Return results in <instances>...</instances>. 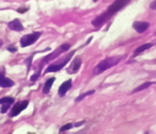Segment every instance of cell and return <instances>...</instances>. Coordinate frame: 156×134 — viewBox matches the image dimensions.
<instances>
[{"label":"cell","mask_w":156,"mask_h":134,"mask_svg":"<svg viewBox=\"0 0 156 134\" xmlns=\"http://www.w3.org/2000/svg\"><path fill=\"white\" fill-rule=\"evenodd\" d=\"M122 59L120 56L109 57L101 61L94 69L93 73L94 75H98L101 73L117 65Z\"/></svg>","instance_id":"1"},{"label":"cell","mask_w":156,"mask_h":134,"mask_svg":"<svg viewBox=\"0 0 156 134\" xmlns=\"http://www.w3.org/2000/svg\"><path fill=\"white\" fill-rule=\"evenodd\" d=\"M42 34L41 32H36L23 36L20 40L21 47H25L32 45L38 40Z\"/></svg>","instance_id":"2"},{"label":"cell","mask_w":156,"mask_h":134,"mask_svg":"<svg viewBox=\"0 0 156 134\" xmlns=\"http://www.w3.org/2000/svg\"><path fill=\"white\" fill-rule=\"evenodd\" d=\"M131 0H115L108 8L107 12L112 16L113 15L121 10L122 8L129 3Z\"/></svg>","instance_id":"3"},{"label":"cell","mask_w":156,"mask_h":134,"mask_svg":"<svg viewBox=\"0 0 156 134\" xmlns=\"http://www.w3.org/2000/svg\"><path fill=\"white\" fill-rule=\"evenodd\" d=\"M29 103V102L28 100H23L17 102L11 109L9 114V116L11 117L17 116L27 108Z\"/></svg>","instance_id":"4"},{"label":"cell","mask_w":156,"mask_h":134,"mask_svg":"<svg viewBox=\"0 0 156 134\" xmlns=\"http://www.w3.org/2000/svg\"><path fill=\"white\" fill-rule=\"evenodd\" d=\"M75 50L72 51L70 53L67 55V57L65 58L64 62L60 63V64H56V65H51L46 69L45 71V74L47 73H50V72H57L60 69H62L63 67H64L68 61L71 59L72 57L73 56L74 54L75 53Z\"/></svg>","instance_id":"5"},{"label":"cell","mask_w":156,"mask_h":134,"mask_svg":"<svg viewBox=\"0 0 156 134\" xmlns=\"http://www.w3.org/2000/svg\"><path fill=\"white\" fill-rule=\"evenodd\" d=\"M70 47H71V46H70V44H63L62 45L60 46L59 48H57L54 52H52V53L50 54H49V55L46 56L43 60L44 62H49V61L55 59L56 57H58V56H59L63 52L69 50Z\"/></svg>","instance_id":"6"},{"label":"cell","mask_w":156,"mask_h":134,"mask_svg":"<svg viewBox=\"0 0 156 134\" xmlns=\"http://www.w3.org/2000/svg\"><path fill=\"white\" fill-rule=\"evenodd\" d=\"M5 74L4 67H0V87L9 88L14 86V81L8 77H5Z\"/></svg>","instance_id":"7"},{"label":"cell","mask_w":156,"mask_h":134,"mask_svg":"<svg viewBox=\"0 0 156 134\" xmlns=\"http://www.w3.org/2000/svg\"><path fill=\"white\" fill-rule=\"evenodd\" d=\"M81 63V59L79 56H77L73 61L68 68L66 69V71L69 74H75L80 69Z\"/></svg>","instance_id":"8"},{"label":"cell","mask_w":156,"mask_h":134,"mask_svg":"<svg viewBox=\"0 0 156 134\" xmlns=\"http://www.w3.org/2000/svg\"><path fill=\"white\" fill-rule=\"evenodd\" d=\"M149 26V23L142 21H135L132 25L133 29L139 33H142L146 31Z\"/></svg>","instance_id":"9"},{"label":"cell","mask_w":156,"mask_h":134,"mask_svg":"<svg viewBox=\"0 0 156 134\" xmlns=\"http://www.w3.org/2000/svg\"><path fill=\"white\" fill-rule=\"evenodd\" d=\"M111 17L107 12H105L94 19L92 21V24L95 27H99L102 25Z\"/></svg>","instance_id":"10"},{"label":"cell","mask_w":156,"mask_h":134,"mask_svg":"<svg viewBox=\"0 0 156 134\" xmlns=\"http://www.w3.org/2000/svg\"><path fill=\"white\" fill-rule=\"evenodd\" d=\"M8 27L10 30L14 31L21 32L24 30V27L20 19L15 18L9 23Z\"/></svg>","instance_id":"11"},{"label":"cell","mask_w":156,"mask_h":134,"mask_svg":"<svg viewBox=\"0 0 156 134\" xmlns=\"http://www.w3.org/2000/svg\"><path fill=\"white\" fill-rule=\"evenodd\" d=\"M71 79H69L67 81L63 83L58 89V93L60 97H64L68 90L72 86Z\"/></svg>","instance_id":"12"},{"label":"cell","mask_w":156,"mask_h":134,"mask_svg":"<svg viewBox=\"0 0 156 134\" xmlns=\"http://www.w3.org/2000/svg\"><path fill=\"white\" fill-rule=\"evenodd\" d=\"M56 80L55 77H51L46 81V82L44 84V86L43 89V91L45 94H48L50 91L53 85V83Z\"/></svg>","instance_id":"13"},{"label":"cell","mask_w":156,"mask_h":134,"mask_svg":"<svg viewBox=\"0 0 156 134\" xmlns=\"http://www.w3.org/2000/svg\"><path fill=\"white\" fill-rule=\"evenodd\" d=\"M153 46V44L152 43H146V44H144L136 48V50L134 52V54L135 55H137V54L142 53L144 51L151 48Z\"/></svg>","instance_id":"14"},{"label":"cell","mask_w":156,"mask_h":134,"mask_svg":"<svg viewBox=\"0 0 156 134\" xmlns=\"http://www.w3.org/2000/svg\"><path fill=\"white\" fill-rule=\"evenodd\" d=\"M156 84L154 82H146L144 83L142 85H140L138 87H136V88L134 89V90L132 91V93H136V92H139V91H142L144 89H147L148 87L151 86L152 84Z\"/></svg>","instance_id":"15"},{"label":"cell","mask_w":156,"mask_h":134,"mask_svg":"<svg viewBox=\"0 0 156 134\" xmlns=\"http://www.w3.org/2000/svg\"><path fill=\"white\" fill-rule=\"evenodd\" d=\"M94 92H95V91L91 90L87 91L86 92H85V93H82L76 99L75 101H77V102L81 101L83 99L85 98V97L88 96V95H92V94H94Z\"/></svg>","instance_id":"16"},{"label":"cell","mask_w":156,"mask_h":134,"mask_svg":"<svg viewBox=\"0 0 156 134\" xmlns=\"http://www.w3.org/2000/svg\"><path fill=\"white\" fill-rule=\"evenodd\" d=\"M15 99L11 97H3L0 99V105L4 104H12L14 103Z\"/></svg>","instance_id":"17"},{"label":"cell","mask_w":156,"mask_h":134,"mask_svg":"<svg viewBox=\"0 0 156 134\" xmlns=\"http://www.w3.org/2000/svg\"><path fill=\"white\" fill-rule=\"evenodd\" d=\"M41 70H42V69H41V67H40V68L37 70V72H35L33 75L30 77V80L31 81H33H33H36L40 76Z\"/></svg>","instance_id":"18"},{"label":"cell","mask_w":156,"mask_h":134,"mask_svg":"<svg viewBox=\"0 0 156 134\" xmlns=\"http://www.w3.org/2000/svg\"><path fill=\"white\" fill-rule=\"evenodd\" d=\"M10 106H11V104H2V106L1 110V113L2 114L6 113L7 111L10 108Z\"/></svg>","instance_id":"19"},{"label":"cell","mask_w":156,"mask_h":134,"mask_svg":"<svg viewBox=\"0 0 156 134\" xmlns=\"http://www.w3.org/2000/svg\"><path fill=\"white\" fill-rule=\"evenodd\" d=\"M73 127V125L72 123H68V124H66V125L60 128L59 131L60 132H63V131H66V130H69V129L72 128Z\"/></svg>","instance_id":"20"},{"label":"cell","mask_w":156,"mask_h":134,"mask_svg":"<svg viewBox=\"0 0 156 134\" xmlns=\"http://www.w3.org/2000/svg\"><path fill=\"white\" fill-rule=\"evenodd\" d=\"M7 50H8L11 53H15L17 51V48L16 47L10 45L7 48Z\"/></svg>","instance_id":"21"},{"label":"cell","mask_w":156,"mask_h":134,"mask_svg":"<svg viewBox=\"0 0 156 134\" xmlns=\"http://www.w3.org/2000/svg\"><path fill=\"white\" fill-rule=\"evenodd\" d=\"M33 56L31 55L30 57H29L28 59L26 60V63L28 67V69H30V66L31 65V62H32V59H33Z\"/></svg>","instance_id":"22"},{"label":"cell","mask_w":156,"mask_h":134,"mask_svg":"<svg viewBox=\"0 0 156 134\" xmlns=\"http://www.w3.org/2000/svg\"><path fill=\"white\" fill-rule=\"evenodd\" d=\"M150 8L152 9L156 10V0H154L153 2H151L150 5Z\"/></svg>","instance_id":"23"},{"label":"cell","mask_w":156,"mask_h":134,"mask_svg":"<svg viewBox=\"0 0 156 134\" xmlns=\"http://www.w3.org/2000/svg\"><path fill=\"white\" fill-rule=\"evenodd\" d=\"M28 10H29V9H27L26 8H20L17 9V11L18 12H19V13H22L26 12V11H28Z\"/></svg>","instance_id":"24"},{"label":"cell","mask_w":156,"mask_h":134,"mask_svg":"<svg viewBox=\"0 0 156 134\" xmlns=\"http://www.w3.org/2000/svg\"><path fill=\"white\" fill-rule=\"evenodd\" d=\"M85 122H86V121H82L77 122V123H75V127H80L81 125H83Z\"/></svg>","instance_id":"25"},{"label":"cell","mask_w":156,"mask_h":134,"mask_svg":"<svg viewBox=\"0 0 156 134\" xmlns=\"http://www.w3.org/2000/svg\"><path fill=\"white\" fill-rule=\"evenodd\" d=\"M3 41H2L1 39H0V47L2 46L3 45Z\"/></svg>","instance_id":"26"},{"label":"cell","mask_w":156,"mask_h":134,"mask_svg":"<svg viewBox=\"0 0 156 134\" xmlns=\"http://www.w3.org/2000/svg\"><path fill=\"white\" fill-rule=\"evenodd\" d=\"M98 0H93V2H97V1H98Z\"/></svg>","instance_id":"27"}]
</instances>
